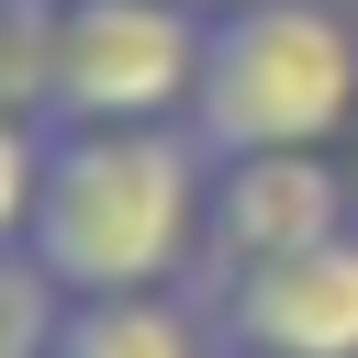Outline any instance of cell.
<instances>
[{
    "instance_id": "cell-1",
    "label": "cell",
    "mask_w": 358,
    "mask_h": 358,
    "mask_svg": "<svg viewBox=\"0 0 358 358\" xmlns=\"http://www.w3.org/2000/svg\"><path fill=\"white\" fill-rule=\"evenodd\" d=\"M201 201H213V179L168 123H56L22 246L67 302L168 291V268L201 246Z\"/></svg>"
},
{
    "instance_id": "cell-9",
    "label": "cell",
    "mask_w": 358,
    "mask_h": 358,
    "mask_svg": "<svg viewBox=\"0 0 358 358\" xmlns=\"http://www.w3.org/2000/svg\"><path fill=\"white\" fill-rule=\"evenodd\" d=\"M347 179H358V157H347Z\"/></svg>"
},
{
    "instance_id": "cell-4",
    "label": "cell",
    "mask_w": 358,
    "mask_h": 358,
    "mask_svg": "<svg viewBox=\"0 0 358 358\" xmlns=\"http://www.w3.org/2000/svg\"><path fill=\"white\" fill-rule=\"evenodd\" d=\"M347 201H358V179L324 145H257V157H224L213 168L201 246L224 268H268V257H302V246L347 235Z\"/></svg>"
},
{
    "instance_id": "cell-7",
    "label": "cell",
    "mask_w": 358,
    "mask_h": 358,
    "mask_svg": "<svg viewBox=\"0 0 358 358\" xmlns=\"http://www.w3.org/2000/svg\"><path fill=\"white\" fill-rule=\"evenodd\" d=\"M67 291L34 268V246H0V358H56Z\"/></svg>"
},
{
    "instance_id": "cell-8",
    "label": "cell",
    "mask_w": 358,
    "mask_h": 358,
    "mask_svg": "<svg viewBox=\"0 0 358 358\" xmlns=\"http://www.w3.org/2000/svg\"><path fill=\"white\" fill-rule=\"evenodd\" d=\"M34 190H45V134L0 101V246L34 235Z\"/></svg>"
},
{
    "instance_id": "cell-6",
    "label": "cell",
    "mask_w": 358,
    "mask_h": 358,
    "mask_svg": "<svg viewBox=\"0 0 358 358\" xmlns=\"http://www.w3.org/2000/svg\"><path fill=\"white\" fill-rule=\"evenodd\" d=\"M56 358H213V336L168 291H101V302H67Z\"/></svg>"
},
{
    "instance_id": "cell-5",
    "label": "cell",
    "mask_w": 358,
    "mask_h": 358,
    "mask_svg": "<svg viewBox=\"0 0 358 358\" xmlns=\"http://www.w3.org/2000/svg\"><path fill=\"white\" fill-rule=\"evenodd\" d=\"M224 336L235 358H358V235L224 268Z\"/></svg>"
},
{
    "instance_id": "cell-2",
    "label": "cell",
    "mask_w": 358,
    "mask_h": 358,
    "mask_svg": "<svg viewBox=\"0 0 358 358\" xmlns=\"http://www.w3.org/2000/svg\"><path fill=\"white\" fill-rule=\"evenodd\" d=\"M358 123V34L324 0H235L201 22V90L190 134L213 157L257 145H324Z\"/></svg>"
},
{
    "instance_id": "cell-3",
    "label": "cell",
    "mask_w": 358,
    "mask_h": 358,
    "mask_svg": "<svg viewBox=\"0 0 358 358\" xmlns=\"http://www.w3.org/2000/svg\"><path fill=\"white\" fill-rule=\"evenodd\" d=\"M201 90V22L179 0H56L45 112L56 123H168Z\"/></svg>"
}]
</instances>
